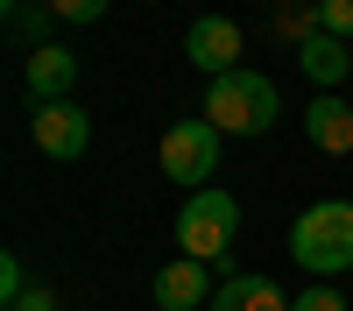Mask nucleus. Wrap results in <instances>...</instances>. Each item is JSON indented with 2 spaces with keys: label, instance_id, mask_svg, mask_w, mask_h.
<instances>
[{
  "label": "nucleus",
  "instance_id": "f257e3e1",
  "mask_svg": "<svg viewBox=\"0 0 353 311\" xmlns=\"http://www.w3.org/2000/svg\"><path fill=\"white\" fill-rule=\"evenodd\" d=\"M290 262L304 276L332 283L339 269H353V205L346 198H325V205H304L297 226H290Z\"/></svg>",
  "mask_w": 353,
  "mask_h": 311
},
{
  "label": "nucleus",
  "instance_id": "f03ea898",
  "mask_svg": "<svg viewBox=\"0 0 353 311\" xmlns=\"http://www.w3.org/2000/svg\"><path fill=\"white\" fill-rule=\"evenodd\" d=\"M276 113H283L276 85L261 78V71H248V64L205 85V121H212L219 134H269V128H276Z\"/></svg>",
  "mask_w": 353,
  "mask_h": 311
},
{
  "label": "nucleus",
  "instance_id": "7ed1b4c3",
  "mask_svg": "<svg viewBox=\"0 0 353 311\" xmlns=\"http://www.w3.org/2000/svg\"><path fill=\"white\" fill-rule=\"evenodd\" d=\"M233 234H241V198L233 191H191L184 212H176V248L191 254V262H226L233 254Z\"/></svg>",
  "mask_w": 353,
  "mask_h": 311
},
{
  "label": "nucleus",
  "instance_id": "20e7f679",
  "mask_svg": "<svg viewBox=\"0 0 353 311\" xmlns=\"http://www.w3.org/2000/svg\"><path fill=\"white\" fill-rule=\"evenodd\" d=\"M219 128L205 121H176V128H163V149H156V163H163V177L170 184H184V191H212V177H219Z\"/></svg>",
  "mask_w": 353,
  "mask_h": 311
},
{
  "label": "nucleus",
  "instance_id": "39448f33",
  "mask_svg": "<svg viewBox=\"0 0 353 311\" xmlns=\"http://www.w3.org/2000/svg\"><path fill=\"white\" fill-rule=\"evenodd\" d=\"M241 21L233 14H198L191 28H184V57H191V71H205V85L212 78H226V71H241Z\"/></svg>",
  "mask_w": 353,
  "mask_h": 311
},
{
  "label": "nucleus",
  "instance_id": "423d86ee",
  "mask_svg": "<svg viewBox=\"0 0 353 311\" xmlns=\"http://www.w3.org/2000/svg\"><path fill=\"white\" fill-rule=\"evenodd\" d=\"M28 134H36V149L50 163H78L85 149H92V113H85L78 99H50V106H36Z\"/></svg>",
  "mask_w": 353,
  "mask_h": 311
},
{
  "label": "nucleus",
  "instance_id": "0eeeda50",
  "mask_svg": "<svg viewBox=\"0 0 353 311\" xmlns=\"http://www.w3.org/2000/svg\"><path fill=\"white\" fill-rule=\"evenodd\" d=\"M212 262H191V254H176V262L156 269V311H198L212 304Z\"/></svg>",
  "mask_w": 353,
  "mask_h": 311
},
{
  "label": "nucleus",
  "instance_id": "6e6552de",
  "mask_svg": "<svg viewBox=\"0 0 353 311\" xmlns=\"http://www.w3.org/2000/svg\"><path fill=\"white\" fill-rule=\"evenodd\" d=\"M21 85L36 92V106H50V99H71V85H78V57H71L64 43L28 50V71H21Z\"/></svg>",
  "mask_w": 353,
  "mask_h": 311
},
{
  "label": "nucleus",
  "instance_id": "1a4fd4ad",
  "mask_svg": "<svg viewBox=\"0 0 353 311\" xmlns=\"http://www.w3.org/2000/svg\"><path fill=\"white\" fill-rule=\"evenodd\" d=\"M304 134H311V149H325V156H353V106L339 92H318L304 106Z\"/></svg>",
  "mask_w": 353,
  "mask_h": 311
},
{
  "label": "nucleus",
  "instance_id": "9d476101",
  "mask_svg": "<svg viewBox=\"0 0 353 311\" xmlns=\"http://www.w3.org/2000/svg\"><path fill=\"white\" fill-rule=\"evenodd\" d=\"M205 311H290V297L276 290V276H241V269H233L219 290H212Z\"/></svg>",
  "mask_w": 353,
  "mask_h": 311
},
{
  "label": "nucleus",
  "instance_id": "9b49d317",
  "mask_svg": "<svg viewBox=\"0 0 353 311\" xmlns=\"http://www.w3.org/2000/svg\"><path fill=\"white\" fill-rule=\"evenodd\" d=\"M297 64H304V78L318 85V92H339V78H353V57H346V43H339V36H325V28H318V36L297 50Z\"/></svg>",
  "mask_w": 353,
  "mask_h": 311
},
{
  "label": "nucleus",
  "instance_id": "f8f14e48",
  "mask_svg": "<svg viewBox=\"0 0 353 311\" xmlns=\"http://www.w3.org/2000/svg\"><path fill=\"white\" fill-rule=\"evenodd\" d=\"M269 28H276V36H283L290 50H304V43H311L318 28H325V21H318V0H283V8H276V21H269Z\"/></svg>",
  "mask_w": 353,
  "mask_h": 311
},
{
  "label": "nucleus",
  "instance_id": "ddd939ff",
  "mask_svg": "<svg viewBox=\"0 0 353 311\" xmlns=\"http://www.w3.org/2000/svg\"><path fill=\"white\" fill-rule=\"evenodd\" d=\"M43 28H50L43 8H21V14H8V43L14 50H43Z\"/></svg>",
  "mask_w": 353,
  "mask_h": 311
},
{
  "label": "nucleus",
  "instance_id": "4468645a",
  "mask_svg": "<svg viewBox=\"0 0 353 311\" xmlns=\"http://www.w3.org/2000/svg\"><path fill=\"white\" fill-rule=\"evenodd\" d=\"M318 21H325V36L353 43V0H318Z\"/></svg>",
  "mask_w": 353,
  "mask_h": 311
},
{
  "label": "nucleus",
  "instance_id": "2eb2a0df",
  "mask_svg": "<svg viewBox=\"0 0 353 311\" xmlns=\"http://www.w3.org/2000/svg\"><path fill=\"white\" fill-rule=\"evenodd\" d=\"M290 311H353L339 290H332V283H311V290L304 297H290Z\"/></svg>",
  "mask_w": 353,
  "mask_h": 311
},
{
  "label": "nucleus",
  "instance_id": "dca6fc26",
  "mask_svg": "<svg viewBox=\"0 0 353 311\" xmlns=\"http://www.w3.org/2000/svg\"><path fill=\"white\" fill-rule=\"evenodd\" d=\"M43 8H50L57 21H99V14L113 8V0H43Z\"/></svg>",
  "mask_w": 353,
  "mask_h": 311
},
{
  "label": "nucleus",
  "instance_id": "f3484780",
  "mask_svg": "<svg viewBox=\"0 0 353 311\" xmlns=\"http://www.w3.org/2000/svg\"><path fill=\"white\" fill-rule=\"evenodd\" d=\"M21 290H28V276H21V254H0V297L14 304Z\"/></svg>",
  "mask_w": 353,
  "mask_h": 311
},
{
  "label": "nucleus",
  "instance_id": "a211bd4d",
  "mask_svg": "<svg viewBox=\"0 0 353 311\" xmlns=\"http://www.w3.org/2000/svg\"><path fill=\"white\" fill-rule=\"evenodd\" d=\"M8 311H57V290H43V283H28V290L8 304Z\"/></svg>",
  "mask_w": 353,
  "mask_h": 311
},
{
  "label": "nucleus",
  "instance_id": "6ab92c4d",
  "mask_svg": "<svg viewBox=\"0 0 353 311\" xmlns=\"http://www.w3.org/2000/svg\"><path fill=\"white\" fill-rule=\"evenodd\" d=\"M0 14H21V0H0Z\"/></svg>",
  "mask_w": 353,
  "mask_h": 311
}]
</instances>
